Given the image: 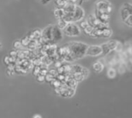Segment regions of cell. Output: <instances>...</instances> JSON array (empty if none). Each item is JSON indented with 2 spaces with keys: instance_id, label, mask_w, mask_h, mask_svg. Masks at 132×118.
<instances>
[{
  "instance_id": "cell-8",
  "label": "cell",
  "mask_w": 132,
  "mask_h": 118,
  "mask_svg": "<svg viewBox=\"0 0 132 118\" xmlns=\"http://www.w3.org/2000/svg\"><path fill=\"white\" fill-rule=\"evenodd\" d=\"M115 74H116V72L114 68H110V70L108 73V75L110 78H114L115 76Z\"/></svg>"
},
{
  "instance_id": "cell-3",
  "label": "cell",
  "mask_w": 132,
  "mask_h": 118,
  "mask_svg": "<svg viewBox=\"0 0 132 118\" xmlns=\"http://www.w3.org/2000/svg\"><path fill=\"white\" fill-rule=\"evenodd\" d=\"M121 16L123 19L130 26H131V4H125L121 9Z\"/></svg>"
},
{
  "instance_id": "cell-4",
  "label": "cell",
  "mask_w": 132,
  "mask_h": 118,
  "mask_svg": "<svg viewBox=\"0 0 132 118\" xmlns=\"http://www.w3.org/2000/svg\"><path fill=\"white\" fill-rule=\"evenodd\" d=\"M64 33L68 36H78L80 33V30L78 28V26L75 24L70 23L67 24V26L64 27Z\"/></svg>"
},
{
  "instance_id": "cell-9",
  "label": "cell",
  "mask_w": 132,
  "mask_h": 118,
  "mask_svg": "<svg viewBox=\"0 0 132 118\" xmlns=\"http://www.w3.org/2000/svg\"><path fill=\"white\" fill-rule=\"evenodd\" d=\"M32 118H42V117H41L40 115L36 114V115H35V116H34V117H32Z\"/></svg>"
},
{
  "instance_id": "cell-6",
  "label": "cell",
  "mask_w": 132,
  "mask_h": 118,
  "mask_svg": "<svg viewBox=\"0 0 132 118\" xmlns=\"http://www.w3.org/2000/svg\"><path fill=\"white\" fill-rule=\"evenodd\" d=\"M94 69L97 72H100L102 69H103V65L101 63V62H96L94 65Z\"/></svg>"
},
{
  "instance_id": "cell-7",
  "label": "cell",
  "mask_w": 132,
  "mask_h": 118,
  "mask_svg": "<svg viewBox=\"0 0 132 118\" xmlns=\"http://www.w3.org/2000/svg\"><path fill=\"white\" fill-rule=\"evenodd\" d=\"M111 35V31L109 29L104 28L102 31V37H109Z\"/></svg>"
},
{
  "instance_id": "cell-1",
  "label": "cell",
  "mask_w": 132,
  "mask_h": 118,
  "mask_svg": "<svg viewBox=\"0 0 132 118\" xmlns=\"http://www.w3.org/2000/svg\"><path fill=\"white\" fill-rule=\"evenodd\" d=\"M67 48V54L64 59L67 61L77 60L86 55L87 45L80 42H72L66 46Z\"/></svg>"
},
{
  "instance_id": "cell-5",
  "label": "cell",
  "mask_w": 132,
  "mask_h": 118,
  "mask_svg": "<svg viewBox=\"0 0 132 118\" xmlns=\"http://www.w3.org/2000/svg\"><path fill=\"white\" fill-rule=\"evenodd\" d=\"M102 54V50L101 46L97 45H93V46H89L87 47L86 54L90 55V56H98Z\"/></svg>"
},
{
  "instance_id": "cell-2",
  "label": "cell",
  "mask_w": 132,
  "mask_h": 118,
  "mask_svg": "<svg viewBox=\"0 0 132 118\" xmlns=\"http://www.w3.org/2000/svg\"><path fill=\"white\" fill-rule=\"evenodd\" d=\"M43 39L46 42L59 41L62 39V33L56 26H50L45 29L42 33Z\"/></svg>"
},
{
  "instance_id": "cell-10",
  "label": "cell",
  "mask_w": 132,
  "mask_h": 118,
  "mask_svg": "<svg viewBox=\"0 0 132 118\" xmlns=\"http://www.w3.org/2000/svg\"><path fill=\"white\" fill-rule=\"evenodd\" d=\"M0 47H1V44H0Z\"/></svg>"
}]
</instances>
